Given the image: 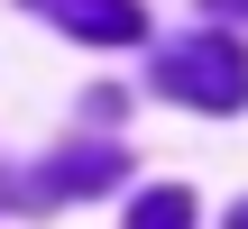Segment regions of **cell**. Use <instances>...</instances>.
Returning <instances> with one entry per match:
<instances>
[{
    "label": "cell",
    "instance_id": "cell-1",
    "mask_svg": "<svg viewBox=\"0 0 248 229\" xmlns=\"http://www.w3.org/2000/svg\"><path fill=\"white\" fill-rule=\"evenodd\" d=\"M156 92H175V101H193V110H239L248 101L239 37H184V46L156 64Z\"/></svg>",
    "mask_w": 248,
    "mask_h": 229
},
{
    "label": "cell",
    "instance_id": "cell-2",
    "mask_svg": "<svg viewBox=\"0 0 248 229\" xmlns=\"http://www.w3.org/2000/svg\"><path fill=\"white\" fill-rule=\"evenodd\" d=\"M37 18H55V28H74V37H92V46H129V37H147V9L138 0H28Z\"/></svg>",
    "mask_w": 248,
    "mask_h": 229
},
{
    "label": "cell",
    "instance_id": "cell-3",
    "mask_svg": "<svg viewBox=\"0 0 248 229\" xmlns=\"http://www.w3.org/2000/svg\"><path fill=\"white\" fill-rule=\"evenodd\" d=\"M101 184H120V147H74V156H55V165H37V174H28V193H37V202L101 193Z\"/></svg>",
    "mask_w": 248,
    "mask_h": 229
},
{
    "label": "cell",
    "instance_id": "cell-4",
    "mask_svg": "<svg viewBox=\"0 0 248 229\" xmlns=\"http://www.w3.org/2000/svg\"><path fill=\"white\" fill-rule=\"evenodd\" d=\"M129 229H193V193H184V184H156V193H138Z\"/></svg>",
    "mask_w": 248,
    "mask_h": 229
},
{
    "label": "cell",
    "instance_id": "cell-5",
    "mask_svg": "<svg viewBox=\"0 0 248 229\" xmlns=\"http://www.w3.org/2000/svg\"><path fill=\"white\" fill-rule=\"evenodd\" d=\"M230 229H248V202H239V211H230Z\"/></svg>",
    "mask_w": 248,
    "mask_h": 229
}]
</instances>
